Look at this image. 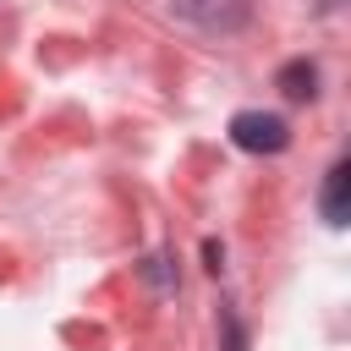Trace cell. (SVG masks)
<instances>
[{
    "instance_id": "obj_4",
    "label": "cell",
    "mask_w": 351,
    "mask_h": 351,
    "mask_svg": "<svg viewBox=\"0 0 351 351\" xmlns=\"http://www.w3.org/2000/svg\"><path fill=\"white\" fill-rule=\"evenodd\" d=\"M274 88H280L285 99L307 104V99L318 93V66H313V60H285V66H280V77H274Z\"/></svg>"
},
{
    "instance_id": "obj_6",
    "label": "cell",
    "mask_w": 351,
    "mask_h": 351,
    "mask_svg": "<svg viewBox=\"0 0 351 351\" xmlns=\"http://www.w3.org/2000/svg\"><path fill=\"white\" fill-rule=\"evenodd\" d=\"M318 5H324V11H335V5H340V0H318Z\"/></svg>"
},
{
    "instance_id": "obj_3",
    "label": "cell",
    "mask_w": 351,
    "mask_h": 351,
    "mask_svg": "<svg viewBox=\"0 0 351 351\" xmlns=\"http://www.w3.org/2000/svg\"><path fill=\"white\" fill-rule=\"evenodd\" d=\"M318 214H324V225H335V230L351 219V165H346V159L329 165L324 192H318Z\"/></svg>"
},
{
    "instance_id": "obj_2",
    "label": "cell",
    "mask_w": 351,
    "mask_h": 351,
    "mask_svg": "<svg viewBox=\"0 0 351 351\" xmlns=\"http://www.w3.org/2000/svg\"><path fill=\"white\" fill-rule=\"evenodd\" d=\"M176 16L203 33H241L252 22V0H176Z\"/></svg>"
},
{
    "instance_id": "obj_1",
    "label": "cell",
    "mask_w": 351,
    "mask_h": 351,
    "mask_svg": "<svg viewBox=\"0 0 351 351\" xmlns=\"http://www.w3.org/2000/svg\"><path fill=\"white\" fill-rule=\"evenodd\" d=\"M230 143L247 148V154H285L291 126H285V115H269V110H236L230 115Z\"/></svg>"
},
{
    "instance_id": "obj_5",
    "label": "cell",
    "mask_w": 351,
    "mask_h": 351,
    "mask_svg": "<svg viewBox=\"0 0 351 351\" xmlns=\"http://www.w3.org/2000/svg\"><path fill=\"white\" fill-rule=\"evenodd\" d=\"M225 346H230V351H241V329H236V318H230V313H225Z\"/></svg>"
}]
</instances>
